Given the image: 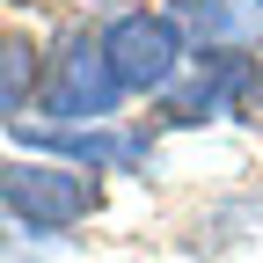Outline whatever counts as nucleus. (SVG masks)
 I'll return each instance as SVG.
<instances>
[{
    "instance_id": "7",
    "label": "nucleus",
    "mask_w": 263,
    "mask_h": 263,
    "mask_svg": "<svg viewBox=\"0 0 263 263\" xmlns=\"http://www.w3.org/2000/svg\"><path fill=\"white\" fill-rule=\"evenodd\" d=\"M22 95H29V51L8 44V51H0V117L22 110Z\"/></svg>"
},
{
    "instance_id": "1",
    "label": "nucleus",
    "mask_w": 263,
    "mask_h": 263,
    "mask_svg": "<svg viewBox=\"0 0 263 263\" xmlns=\"http://www.w3.org/2000/svg\"><path fill=\"white\" fill-rule=\"evenodd\" d=\"M103 59L124 81V95H168L183 73V22L176 15H117L103 29Z\"/></svg>"
},
{
    "instance_id": "5",
    "label": "nucleus",
    "mask_w": 263,
    "mask_h": 263,
    "mask_svg": "<svg viewBox=\"0 0 263 263\" xmlns=\"http://www.w3.org/2000/svg\"><path fill=\"white\" fill-rule=\"evenodd\" d=\"M22 146H44L66 161H88V168H146V139H124V132H51V124H15Z\"/></svg>"
},
{
    "instance_id": "2",
    "label": "nucleus",
    "mask_w": 263,
    "mask_h": 263,
    "mask_svg": "<svg viewBox=\"0 0 263 263\" xmlns=\"http://www.w3.org/2000/svg\"><path fill=\"white\" fill-rule=\"evenodd\" d=\"M124 103V81L110 73V59H103V37H81V44H66V59L51 66V81H44V117L51 132H73L88 117H110Z\"/></svg>"
},
{
    "instance_id": "3",
    "label": "nucleus",
    "mask_w": 263,
    "mask_h": 263,
    "mask_svg": "<svg viewBox=\"0 0 263 263\" xmlns=\"http://www.w3.org/2000/svg\"><path fill=\"white\" fill-rule=\"evenodd\" d=\"M0 205L37 227H73L95 212V183L73 168H44V161H8L0 168Z\"/></svg>"
},
{
    "instance_id": "6",
    "label": "nucleus",
    "mask_w": 263,
    "mask_h": 263,
    "mask_svg": "<svg viewBox=\"0 0 263 263\" xmlns=\"http://www.w3.org/2000/svg\"><path fill=\"white\" fill-rule=\"evenodd\" d=\"M176 22H190V29H212V37H234V29H256L263 15L234 8V0H183V8H176Z\"/></svg>"
},
{
    "instance_id": "4",
    "label": "nucleus",
    "mask_w": 263,
    "mask_h": 263,
    "mask_svg": "<svg viewBox=\"0 0 263 263\" xmlns=\"http://www.w3.org/2000/svg\"><path fill=\"white\" fill-rule=\"evenodd\" d=\"M241 88H249V66H241V51H205L197 81L168 88V124H205V117H219L227 103H234Z\"/></svg>"
}]
</instances>
